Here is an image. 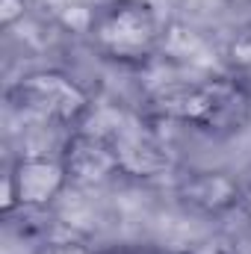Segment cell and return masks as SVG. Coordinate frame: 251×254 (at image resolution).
<instances>
[{
	"label": "cell",
	"instance_id": "cell-1",
	"mask_svg": "<svg viewBox=\"0 0 251 254\" xmlns=\"http://www.w3.org/2000/svg\"><path fill=\"white\" fill-rule=\"evenodd\" d=\"M145 113L154 122L187 127L210 139H231L251 125V86L225 74L184 80L148 95Z\"/></svg>",
	"mask_w": 251,
	"mask_h": 254
},
{
	"label": "cell",
	"instance_id": "cell-2",
	"mask_svg": "<svg viewBox=\"0 0 251 254\" xmlns=\"http://www.w3.org/2000/svg\"><path fill=\"white\" fill-rule=\"evenodd\" d=\"M86 42L101 63L142 71L163 54L166 27L151 0H107L92 12Z\"/></svg>",
	"mask_w": 251,
	"mask_h": 254
},
{
	"label": "cell",
	"instance_id": "cell-3",
	"mask_svg": "<svg viewBox=\"0 0 251 254\" xmlns=\"http://www.w3.org/2000/svg\"><path fill=\"white\" fill-rule=\"evenodd\" d=\"M6 104L24 119L71 133L89 125L95 113V92L63 68H36L6 86Z\"/></svg>",
	"mask_w": 251,
	"mask_h": 254
},
{
	"label": "cell",
	"instance_id": "cell-4",
	"mask_svg": "<svg viewBox=\"0 0 251 254\" xmlns=\"http://www.w3.org/2000/svg\"><path fill=\"white\" fill-rule=\"evenodd\" d=\"M68 187L71 181H68L60 151L57 154H21L3 172L0 213L3 216H12L18 210L42 213L54 207Z\"/></svg>",
	"mask_w": 251,
	"mask_h": 254
},
{
	"label": "cell",
	"instance_id": "cell-5",
	"mask_svg": "<svg viewBox=\"0 0 251 254\" xmlns=\"http://www.w3.org/2000/svg\"><path fill=\"white\" fill-rule=\"evenodd\" d=\"M60 157L71 187L77 190H95L119 178H127L125 151L119 139L101 130H89V127L71 130L60 148Z\"/></svg>",
	"mask_w": 251,
	"mask_h": 254
},
{
	"label": "cell",
	"instance_id": "cell-6",
	"mask_svg": "<svg viewBox=\"0 0 251 254\" xmlns=\"http://www.w3.org/2000/svg\"><path fill=\"white\" fill-rule=\"evenodd\" d=\"M178 204L204 219H228L249 204V192L231 169L219 166H198L187 169L175 181Z\"/></svg>",
	"mask_w": 251,
	"mask_h": 254
},
{
	"label": "cell",
	"instance_id": "cell-7",
	"mask_svg": "<svg viewBox=\"0 0 251 254\" xmlns=\"http://www.w3.org/2000/svg\"><path fill=\"white\" fill-rule=\"evenodd\" d=\"M225 71L251 86V24L231 30L225 42Z\"/></svg>",
	"mask_w": 251,
	"mask_h": 254
},
{
	"label": "cell",
	"instance_id": "cell-8",
	"mask_svg": "<svg viewBox=\"0 0 251 254\" xmlns=\"http://www.w3.org/2000/svg\"><path fill=\"white\" fill-rule=\"evenodd\" d=\"M30 12V3L27 0H0V30H12L18 27Z\"/></svg>",
	"mask_w": 251,
	"mask_h": 254
}]
</instances>
